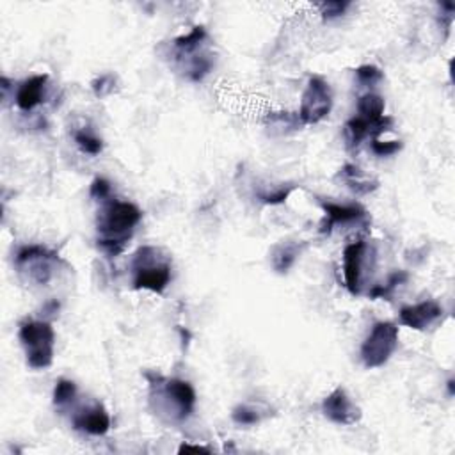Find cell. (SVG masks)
Wrapping results in <instances>:
<instances>
[{"label": "cell", "instance_id": "25", "mask_svg": "<svg viewBox=\"0 0 455 455\" xmlns=\"http://www.w3.org/2000/svg\"><path fill=\"white\" fill-rule=\"evenodd\" d=\"M232 420L239 425H256L260 421V414L247 405H237L233 409Z\"/></svg>", "mask_w": 455, "mask_h": 455}, {"label": "cell", "instance_id": "2", "mask_svg": "<svg viewBox=\"0 0 455 455\" xmlns=\"http://www.w3.org/2000/svg\"><path fill=\"white\" fill-rule=\"evenodd\" d=\"M20 342L25 349L27 365L34 370H45L54 363L55 332L48 322L29 321L20 326Z\"/></svg>", "mask_w": 455, "mask_h": 455}, {"label": "cell", "instance_id": "6", "mask_svg": "<svg viewBox=\"0 0 455 455\" xmlns=\"http://www.w3.org/2000/svg\"><path fill=\"white\" fill-rule=\"evenodd\" d=\"M332 108V91L322 77H309L302 93L299 120L302 125H316L329 116Z\"/></svg>", "mask_w": 455, "mask_h": 455}, {"label": "cell", "instance_id": "5", "mask_svg": "<svg viewBox=\"0 0 455 455\" xmlns=\"http://www.w3.org/2000/svg\"><path fill=\"white\" fill-rule=\"evenodd\" d=\"M151 249L143 247L135 256L134 288L162 293L171 281V265L169 262H155V256H150Z\"/></svg>", "mask_w": 455, "mask_h": 455}, {"label": "cell", "instance_id": "23", "mask_svg": "<svg viewBox=\"0 0 455 455\" xmlns=\"http://www.w3.org/2000/svg\"><path fill=\"white\" fill-rule=\"evenodd\" d=\"M212 66L214 62L209 55H194L189 66V78L194 82H201L204 78V75H209V71L212 70Z\"/></svg>", "mask_w": 455, "mask_h": 455}, {"label": "cell", "instance_id": "3", "mask_svg": "<svg viewBox=\"0 0 455 455\" xmlns=\"http://www.w3.org/2000/svg\"><path fill=\"white\" fill-rule=\"evenodd\" d=\"M162 384H157V400L160 402V407L169 414H173L174 420L183 421L192 414L194 405H196V391L190 386V382L181 381V379H164L160 377Z\"/></svg>", "mask_w": 455, "mask_h": 455}, {"label": "cell", "instance_id": "16", "mask_svg": "<svg viewBox=\"0 0 455 455\" xmlns=\"http://www.w3.org/2000/svg\"><path fill=\"white\" fill-rule=\"evenodd\" d=\"M299 253H301V249H299L298 244H281V246L276 247L274 251H272V256H270L274 270L286 272L295 263Z\"/></svg>", "mask_w": 455, "mask_h": 455}, {"label": "cell", "instance_id": "26", "mask_svg": "<svg viewBox=\"0 0 455 455\" xmlns=\"http://www.w3.org/2000/svg\"><path fill=\"white\" fill-rule=\"evenodd\" d=\"M402 150V143L400 141H382L379 139H372V151H374L377 157H390V155L398 153Z\"/></svg>", "mask_w": 455, "mask_h": 455}, {"label": "cell", "instance_id": "20", "mask_svg": "<svg viewBox=\"0 0 455 455\" xmlns=\"http://www.w3.org/2000/svg\"><path fill=\"white\" fill-rule=\"evenodd\" d=\"M77 397V384L74 381H68V379H59L55 382V390H54V405L55 407L62 409L68 404L75 400Z\"/></svg>", "mask_w": 455, "mask_h": 455}, {"label": "cell", "instance_id": "13", "mask_svg": "<svg viewBox=\"0 0 455 455\" xmlns=\"http://www.w3.org/2000/svg\"><path fill=\"white\" fill-rule=\"evenodd\" d=\"M47 82L48 75H34L20 85L18 93H16V105H18L20 111L29 112L41 104Z\"/></svg>", "mask_w": 455, "mask_h": 455}, {"label": "cell", "instance_id": "27", "mask_svg": "<svg viewBox=\"0 0 455 455\" xmlns=\"http://www.w3.org/2000/svg\"><path fill=\"white\" fill-rule=\"evenodd\" d=\"M318 8H321V15L324 16V20H332L344 15L345 9L349 8V2H322Z\"/></svg>", "mask_w": 455, "mask_h": 455}, {"label": "cell", "instance_id": "18", "mask_svg": "<svg viewBox=\"0 0 455 455\" xmlns=\"http://www.w3.org/2000/svg\"><path fill=\"white\" fill-rule=\"evenodd\" d=\"M204 39H206V31H204V27L197 25L189 34H183L174 39V48H176L180 54H192Z\"/></svg>", "mask_w": 455, "mask_h": 455}, {"label": "cell", "instance_id": "9", "mask_svg": "<svg viewBox=\"0 0 455 455\" xmlns=\"http://www.w3.org/2000/svg\"><path fill=\"white\" fill-rule=\"evenodd\" d=\"M365 247L367 244L363 240L349 244L344 251V274L345 285L352 295H358L359 286H361V269H363V256H365Z\"/></svg>", "mask_w": 455, "mask_h": 455}, {"label": "cell", "instance_id": "31", "mask_svg": "<svg viewBox=\"0 0 455 455\" xmlns=\"http://www.w3.org/2000/svg\"><path fill=\"white\" fill-rule=\"evenodd\" d=\"M448 391H450V395H454V379L448 381Z\"/></svg>", "mask_w": 455, "mask_h": 455}, {"label": "cell", "instance_id": "8", "mask_svg": "<svg viewBox=\"0 0 455 455\" xmlns=\"http://www.w3.org/2000/svg\"><path fill=\"white\" fill-rule=\"evenodd\" d=\"M443 315V308L436 301H424L414 306H404L398 313L400 324L414 331H425Z\"/></svg>", "mask_w": 455, "mask_h": 455}, {"label": "cell", "instance_id": "28", "mask_svg": "<svg viewBox=\"0 0 455 455\" xmlns=\"http://www.w3.org/2000/svg\"><path fill=\"white\" fill-rule=\"evenodd\" d=\"M91 88H93L94 94L98 98H104L107 94H111L114 91V77L112 75H104V77H98L97 80L91 82Z\"/></svg>", "mask_w": 455, "mask_h": 455}, {"label": "cell", "instance_id": "11", "mask_svg": "<svg viewBox=\"0 0 455 455\" xmlns=\"http://www.w3.org/2000/svg\"><path fill=\"white\" fill-rule=\"evenodd\" d=\"M322 209L326 212L324 223L321 224L322 233H331L332 226L336 224L358 223L365 219L367 212L359 204H336V203H322Z\"/></svg>", "mask_w": 455, "mask_h": 455}, {"label": "cell", "instance_id": "19", "mask_svg": "<svg viewBox=\"0 0 455 455\" xmlns=\"http://www.w3.org/2000/svg\"><path fill=\"white\" fill-rule=\"evenodd\" d=\"M74 139L75 144L78 146V150L85 155H91V157H97V155H100L102 150H104V141L98 139L97 135L89 134L88 130L75 132Z\"/></svg>", "mask_w": 455, "mask_h": 455}, {"label": "cell", "instance_id": "1", "mask_svg": "<svg viewBox=\"0 0 455 455\" xmlns=\"http://www.w3.org/2000/svg\"><path fill=\"white\" fill-rule=\"evenodd\" d=\"M141 219L143 212L134 203L118 200L105 201L98 216V247L108 256H118L125 249Z\"/></svg>", "mask_w": 455, "mask_h": 455}, {"label": "cell", "instance_id": "24", "mask_svg": "<svg viewBox=\"0 0 455 455\" xmlns=\"http://www.w3.org/2000/svg\"><path fill=\"white\" fill-rule=\"evenodd\" d=\"M356 77H358V80L361 82V84L374 85V84H377V82H381L384 75H382V71L379 70L377 66L363 64V66H359L358 70H356Z\"/></svg>", "mask_w": 455, "mask_h": 455}, {"label": "cell", "instance_id": "29", "mask_svg": "<svg viewBox=\"0 0 455 455\" xmlns=\"http://www.w3.org/2000/svg\"><path fill=\"white\" fill-rule=\"evenodd\" d=\"M91 197L98 201H107L108 196H111V183H108L105 178H97V180L91 183V190H89Z\"/></svg>", "mask_w": 455, "mask_h": 455}, {"label": "cell", "instance_id": "21", "mask_svg": "<svg viewBox=\"0 0 455 455\" xmlns=\"http://www.w3.org/2000/svg\"><path fill=\"white\" fill-rule=\"evenodd\" d=\"M267 127H270L272 130L279 128L281 132H286V128H292V130H298L301 120L295 116H292L290 112H270V116L265 120Z\"/></svg>", "mask_w": 455, "mask_h": 455}, {"label": "cell", "instance_id": "17", "mask_svg": "<svg viewBox=\"0 0 455 455\" xmlns=\"http://www.w3.org/2000/svg\"><path fill=\"white\" fill-rule=\"evenodd\" d=\"M295 189H298L295 183H281V186H276L272 189L262 187V189L256 190V200L262 201L263 204H281L288 200V196Z\"/></svg>", "mask_w": 455, "mask_h": 455}, {"label": "cell", "instance_id": "14", "mask_svg": "<svg viewBox=\"0 0 455 455\" xmlns=\"http://www.w3.org/2000/svg\"><path fill=\"white\" fill-rule=\"evenodd\" d=\"M338 176L345 181V186L356 192L358 196H365V194L374 192L379 187V181L374 180V178L367 176L363 173L361 167L354 166V164H345L342 169H340Z\"/></svg>", "mask_w": 455, "mask_h": 455}, {"label": "cell", "instance_id": "22", "mask_svg": "<svg viewBox=\"0 0 455 455\" xmlns=\"http://www.w3.org/2000/svg\"><path fill=\"white\" fill-rule=\"evenodd\" d=\"M407 281V274H405L404 270H398V272H393V274L390 276V279H388V283H386L384 286H375L374 290L370 292V298L372 299H390L391 293H393V290L397 288L398 285H402V283Z\"/></svg>", "mask_w": 455, "mask_h": 455}, {"label": "cell", "instance_id": "7", "mask_svg": "<svg viewBox=\"0 0 455 455\" xmlns=\"http://www.w3.org/2000/svg\"><path fill=\"white\" fill-rule=\"evenodd\" d=\"M322 413L328 420L338 425H356L361 420V409L351 400L344 388H336L322 402Z\"/></svg>", "mask_w": 455, "mask_h": 455}, {"label": "cell", "instance_id": "30", "mask_svg": "<svg viewBox=\"0 0 455 455\" xmlns=\"http://www.w3.org/2000/svg\"><path fill=\"white\" fill-rule=\"evenodd\" d=\"M190 451H196V454H200V451H204V454H209L210 448H206V447H197V444H187V443H183L180 447V450H178V454H190Z\"/></svg>", "mask_w": 455, "mask_h": 455}, {"label": "cell", "instance_id": "12", "mask_svg": "<svg viewBox=\"0 0 455 455\" xmlns=\"http://www.w3.org/2000/svg\"><path fill=\"white\" fill-rule=\"evenodd\" d=\"M74 427L77 430L88 432L91 436H104L111 428V416L107 409L102 404H94L93 407H88L85 411H80L74 418Z\"/></svg>", "mask_w": 455, "mask_h": 455}, {"label": "cell", "instance_id": "4", "mask_svg": "<svg viewBox=\"0 0 455 455\" xmlns=\"http://www.w3.org/2000/svg\"><path fill=\"white\" fill-rule=\"evenodd\" d=\"M398 345V328L391 322H377L361 345V359L367 368H379L388 363Z\"/></svg>", "mask_w": 455, "mask_h": 455}, {"label": "cell", "instance_id": "15", "mask_svg": "<svg viewBox=\"0 0 455 455\" xmlns=\"http://www.w3.org/2000/svg\"><path fill=\"white\" fill-rule=\"evenodd\" d=\"M384 98L375 93H367L359 97L358 100V114L363 120H368L372 123H377L384 116Z\"/></svg>", "mask_w": 455, "mask_h": 455}, {"label": "cell", "instance_id": "10", "mask_svg": "<svg viewBox=\"0 0 455 455\" xmlns=\"http://www.w3.org/2000/svg\"><path fill=\"white\" fill-rule=\"evenodd\" d=\"M391 123H393V118L390 116H382L377 123H372L368 120H363V118H352V120L347 121L345 125V132H347L349 144L351 146H359L363 139H367L370 135L372 139H377L379 135L384 134L386 130H390Z\"/></svg>", "mask_w": 455, "mask_h": 455}]
</instances>
